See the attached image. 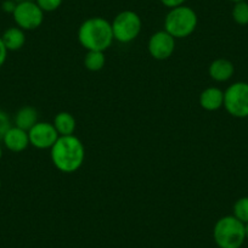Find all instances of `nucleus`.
<instances>
[{
    "label": "nucleus",
    "mask_w": 248,
    "mask_h": 248,
    "mask_svg": "<svg viewBox=\"0 0 248 248\" xmlns=\"http://www.w3.org/2000/svg\"><path fill=\"white\" fill-rule=\"evenodd\" d=\"M3 158V147H1V145H0V159Z\"/></svg>",
    "instance_id": "25"
},
{
    "label": "nucleus",
    "mask_w": 248,
    "mask_h": 248,
    "mask_svg": "<svg viewBox=\"0 0 248 248\" xmlns=\"http://www.w3.org/2000/svg\"><path fill=\"white\" fill-rule=\"evenodd\" d=\"M30 144L38 150L51 149L60 138L54 124L49 122H38L32 129L28 130Z\"/></svg>",
    "instance_id": "8"
},
{
    "label": "nucleus",
    "mask_w": 248,
    "mask_h": 248,
    "mask_svg": "<svg viewBox=\"0 0 248 248\" xmlns=\"http://www.w3.org/2000/svg\"><path fill=\"white\" fill-rule=\"evenodd\" d=\"M16 3H23V1H33V0H15Z\"/></svg>",
    "instance_id": "26"
},
{
    "label": "nucleus",
    "mask_w": 248,
    "mask_h": 248,
    "mask_svg": "<svg viewBox=\"0 0 248 248\" xmlns=\"http://www.w3.org/2000/svg\"><path fill=\"white\" fill-rule=\"evenodd\" d=\"M50 157L61 173H76L85 161V147L76 135L60 137L50 149Z\"/></svg>",
    "instance_id": "1"
},
{
    "label": "nucleus",
    "mask_w": 248,
    "mask_h": 248,
    "mask_svg": "<svg viewBox=\"0 0 248 248\" xmlns=\"http://www.w3.org/2000/svg\"><path fill=\"white\" fill-rule=\"evenodd\" d=\"M3 144L9 151L15 152H22L30 146V137H28V132L21 129V128L13 125L8 132L5 133V135L3 137Z\"/></svg>",
    "instance_id": "10"
},
{
    "label": "nucleus",
    "mask_w": 248,
    "mask_h": 248,
    "mask_svg": "<svg viewBox=\"0 0 248 248\" xmlns=\"http://www.w3.org/2000/svg\"><path fill=\"white\" fill-rule=\"evenodd\" d=\"M232 216L243 224L248 223V196L241 197L235 202Z\"/></svg>",
    "instance_id": "18"
},
{
    "label": "nucleus",
    "mask_w": 248,
    "mask_h": 248,
    "mask_svg": "<svg viewBox=\"0 0 248 248\" xmlns=\"http://www.w3.org/2000/svg\"><path fill=\"white\" fill-rule=\"evenodd\" d=\"M8 49L6 46L4 45L3 40H1V37H0V68L3 67L5 65L6 59H8Z\"/></svg>",
    "instance_id": "22"
},
{
    "label": "nucleus",
    "mask_w": 248,
    "mask_h": 248,
    "mask_svg": "<svg viewBox=\"0 0 248 248\" xmlns=\"http://www.w3.org/2000/svg\"><path fill=\"white\" fill-rule=\"evenodd\" d=\"M106 57L104 51H88L84 57V66L90 72H99L105 67Z\"/></svg>",
    "instance_id": "16"
},
{
    "label": "nucleus",
    "mask_w": 248,
    "mask_h": 248,
    "mask_svg": "<svg viewBox=\"0 0 248 248\" xmlns=\"http://www.w3.org/2000/svg\"><path fill=\"white\" fill-rule=\"evenodd\" d=\"M149 54L158 61L168 60L175 50V38L166 31H158L150 37L147 43Z\"/></svg>",
    "instance_id": "9"
},
{
    "label": "nucleus",
    "mask_w": 248,
    "mask_h": 248,
    "mask_svg": "<svg viewBox=\"0 0 248 248\" xmlns=\"http://www.w3.org/2000/svg\"><path fill=\"white\" fill-rule=\"evenodd\" d=\"M16 6H17V3H16L15 0H4L3 4H1V9H3L4 13L11 14V15L15 11Z\"/></svg>",
    "instance_id": "21"
},
{
    "label": "nucleus",
    "mask_w": 248,
    "mask_h": 248,
    "mask_svg": "<svg viewBox=\"0 0 248 248\" xmlns=\"http://www.w3.org/2000/svg\"><path fill=\"white\" fill-rule=\"evenodd\" d=\"M245 232H246V238H248V223L245 224Z\"/></svg>",
    "instance_id": "24"
},
{
    "label": "nucleus",
    "mask_w": 248,
    "mask_h": 248,
    "mask_svg": "<svg viewBox=\"0 0 248 248\" xmlns=\"http://www.w3.org/2000/svg\"><path fill=\"white\" fill-rule=\"evenodd\" d=\"M39 122V113L37 108L32 106H23L18 109L14 117V124L16 127L28 132Z\"/></svg>",
    "instance_id": "13"
},
{
    "label": "nucleus",
    "mask_w": 248,
    "mask_h": 248,
    "mask_svg": "<svg viewBox=\"0 0 248 248\" xmlns=\"http://www.w3.org/2000/svg\"><path fill=\"white\" fill-rule=\"evenodd\" d=\"M111 26L114 40L122 44H128L139 37L142 28V21L134 11L124 10L113 18Z\"/></svg>",
    "instance_id": "5"
},
{
    "label": "nucleus",
    "mask_w": 248,
    "mask_h": 248,
    "mask_svg": "<svg viewBox=\"0 0 248 248\" xmlns=\"http://www.w3.org/2000/svg\"><path fill=\"white\" fill-rule=\"evenodd\" d=\"M199 17L194 9L181 5L169 10L164 18V31L175 39L187 38L196 31Z\"/></svg>",
    "instance_id": "3"
},
{
    "label": "nucleus",
    "mask_w": 248,
    "mask_h": 248,
    "mask_svg": "<svg viewBox=\"0 0 248 248\" xmlns=\"http://www.w3.org/2000/svg\"><path fill=\"white\" fill-rule=\"evenodd\" d=\"M1 40H3L8 51H17V50L22 49L26 44L25 31L21 30L17 26L8 28V30L4 31Z\"/></svg>",
    "instance_id": "14"
},
{
    "label": "nucleus",
    "mask_w": 248,
    "mask_h": 248,
    "mask_svg": "<svg viewBox=\"0 0 248 248\" xmlns=\"http://www.w3.org/2000/svg\"><path fill=\"white\" fill-rule=\"evenodd\" d=\"M44 11L33 1H23L17 3L15 11L13 14L16 26L23 31H34L42 26L44 21Z\"/></svg>",
    "instance_id": "7"
},
{
    "label": "nucleus",
    "mask_w": 248,
    "mask_h": 248,
    "mask_svg": "<svg viewBox=\"0 0 248 248\" xmlns=\"http://www.w3.org/2000/svg\"><path fill=\"white\" fill-rule=\"evenodd\" d=\"M55 129L59 133L60 137H68V135H75L76 128H77V122L76 118L70 112H59L55 116L54 122Z\"/></svg>",
    "instance_id": "15"
},
{
    "label": "nucleus",
    "mask_w": 248,
    "mask_h": 248,
    "mask_svg": "<svg viewBox=\"0 0 248 248\" xmlns=\"http://www.w3.org/2000/svg\"><path fill=\"white\" fill-rule=\"evenodd\" d=\"M232 20L237 25L246 26L248 25V3L246 0L240 1V3L233 4L232 11H231Z\"/></svg>",
    "instance_id": "17"
},
{
    "label": "nucleus",
    "mask_w": 248,
    "mask_h": 248,
    "mask_svg": "<svg viewBox=\"0 0 248 248\" xmlns=\"http://www.w3.org/2000/svg\"><path fill=\"white\" fill-rule=\"evenodd\" d=\"M200 105L206 111H218L224 106V92L217 87L207 88L200 95Z\"/></svg>",
    "instance_id": "12"
},
{
    "label": "nucleus",
    "mask_w": 248,
    "mask_h": 248,
    "mask_svg": "<svg viewBox=\"0 0 248 248\" xmlns=\"http://www.w3.org/2000/svg\"><path fill=\"white\" fill-rule=\"evenodd\" d=\"M235 73V66L228 59H217L208 67V75L214 82L224 83L231 79Z\"/></svg>",
    "instance_id": "11"
},
{
    "label": "nucleus",
    "mask_w": 248,
    "mask_h": 248,
    "mask_svg": "<svg viewBox=\"0 0 248 248\" xmlns=\"http://www.w3.org/2000/svg\"><path fill=\"white\" fill-rule=\"evenodd\" d=\"M224 108L235 118L248 117V83L235 82L224 92Z\"/></svg>",
    "instance_id": "6"
},
{
    "label": "nucleus",
    "mask_w": 248,
    "mask_h": 248,
    "mask_svg": "<svg viewBox=\"0 0 248 248\" xmlns=\"http://www.w3.org/2000/svg\"><path fill=\"white\" fill-rule=\"evenodd\" d=\"M229 1H231V3H240V1H243V0H229Z\"/></svg>",
    "instance_id": "27"
},
{
    "label": "nucleus",
    "mask_w": 248,
    "mask_h": 248,
    "mask_svg": "<svg viewBox=\"0 0 248 248\" xmlns=\"http://www.w3.org/2000/svg\"><path fill=\"white\" fill-rule=\"evenodd\" d=\"M111 22L105 18L90 17L78 28V42L88 51H106L113 43Z\"/></svg>",
    "instance_id": "2"
},
{
    "label": "nucleus",
    "mask_w": 248,
    "mask_h": 248,
    "mask_svg": "<svg viewBox=\"0 0 248 248\" xmlns=\"http://www.w3.org/2000/svg\"><path fill=\"white\" fill-rule=\"evenodd\" d=\"M34 1L44 13H52L61 6L63 0H34Z\"/></svg>",
    "instance_id": "19"
},
{
    "label": "nucleus",
    "mask_w": 248,
    "mask_h": 248,
    "mask_svg": "<svg viewBox=\"0 0 248 248\" xmlns=\"http://www.w3.org/2000/svg\"><path fill=\"white\" fill-rule=\"evenodd\" d=\"M11 125V118L8 114V112L0 109V140H3V137L5 135V133L8 132Z\"/></svg>",
    "instance_id": "20"
},
{
    "label": "nucleus",
    "mask_w": 248,
    "mask_h": 248,
    "mask_svg": "<svg viewBox=\"0 0 248 248\" xmlns=\"http://www.w3.org/2000/svg\"><path fill=\"white\" fill-rule=\"evenodd\" d=\"M162 4H163L166 8L168 9H174V8H178V6L184 5L186 0H159Z\"/></svg>",
    "instance_id": "23"
},
{
    "label": "nucleus",
    "mask_w": 248,
    "mask_h": 248,
    "mask_svg": "<svg viewBox=\"0 0 248 248\" xmlns=\"http://www.w3.org/2000/svg\"><path fill=\"white\" fill-rule=\"evenodd\" d=\"M0 189H1V179H0Z\"/></svg>",
    "instance_id": "28"
},
{
    "label": "nucleus",
    "mask_w": 248,
    "mask_h": 248,
    "mask_svg": "<svg viewBox=\"0 0 248 248\" xmlns=\"http://www.w3.org/2000/svg\"><path fill=\"white\" fill-rule=\"evenodd\" d=\"M213 238L219 248H241L246 241L245 224L233 216L223 217L214 225Z\"/></svg>",
    "instance_id": "4"
}]
</instances>
